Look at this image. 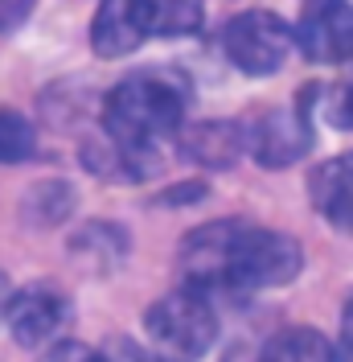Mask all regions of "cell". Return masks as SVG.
I'll use <instances>...</instances> for the list:
<instances>
[{
  "label": "cell",
  "mask_w": 353,
  "mask_h": 362,
  "mask_svg": "<svg viewBox=\"0 0 353 362\" xmlns=\"http://www.w3.org/2000/svg\"><path fill=\"white\" fill-rule=\"evenodd\" d=\"M0 280H4V276H0ZM0 293H4V284H0Z\"/></svg>",
  "instance_id": "ffe728a7"
},
{
  "label": "cell",
  "mask_w": 353,
  "mask_h": 362,
  "mask_svg": "<svg viewBox=\"0 0 353 362\" xmlns=\"http://www.w3.org/2000/svg\"><path fill=\"white\" fill-rule=\"evenodd\" d=\"M37 362H99V350H90L83 341H49V350H45Z\"/></svg>",
  "instance_id": "e0dca14e"
},
{
  "label": "cell",
  "mask_w": 353,
  "mask_h": 362,
  "mask_svg": "<svg viewBox=\"0 0 353 362\" xmlns=\"http://www.w3.org/2000/svg\"><path fill=\"white\" fill-rule=\"evenodd\" d=\"M309 198L329 226L353 235V153H341L312 169Z\"/></svg>",
  "instance_id": "9c48e42d"
},
{
  "label": "cell",
  "mask_w": 353,
  "mask_h": 362,
  "mask_svg": "<svg viewBox=\"0 0 353 362\" xmlns=\"http://www.w3.org/2000/svg\"><path fill=\"white\" fill-rule=\"evenodd\" d=\"M148 37H189L201 29L205 0H140Z\"/></svg>",
  "instance_id": "7c38bea8"
},
{
  "label": "cell",
  "mask_w": 353,
  "mask_h": 362,
  "mask_svg": "<svg viewBox=\"0 0 353 362\" xmlns=\"http://www.w3.org/2000/svg\"><path fill=\"white\" fill-rule=\"evenodd\" d=\"M148 338H152L156 354L176 362H198L210 354V346L218 341V313L210 296L193 293V288H176V293L160 296L144 313Z\"/></svg>",
  "instance_id": "7a4b0ae2"
},
{
  "label": "cell",
  "mask_w": 353,
  "mask_h": 362,
  "mask_svg": "<svg viewBox=\"0 0 353 362\" xmlns=\"http://www.w3.org/2000/svg\"><path fill=\"white\" fill-rule=\"evenodd\" d=\"M292 29L280 13L271 8H251L230 17L222 29V54L234 62V66L251 74V78H263L287 62V49H292Z\"/></svg>",
  "instance_id": "277c9868"
},
{
  "label": "cell",
  "mask_w": 353,
  "mask_h": 362,
  "mask_svg": "<svg viewBox=\"0 0 353 362\" xmlns=\"http://www.w3.org/2000/svg\"><path fill=\"white\" fill-rule=\"evenodd\" d=\"M148 37V25H144V8L140 0H103L95 25H90V45L99 58H124L140 49V42Z\"/></svg>",
  "instance_id": "30bf717a"
},
{
  "label": "cell",
  "mask_w": 353,
  "mask_h": 362,
  "mask_svg": "<svg viewBox=\"0 0 353 362\" xmlns=\"http://www.w3.org/2000/svg\"><path fill=\"white\" fill-rule=\"evenodd\" d=\"M181 148H185L189 160H198L201 169H230L246 148V124H234V119L193 124L181 136Z\"/></svg>",
  "instance_id": "8fae6325"
},
{
  "label": "cell",
  "mask_w": 353,
  "mask_h": 362,
  "mask_svg": "<svg viewBox=\"0 0 353 362\" xmlns=\"http://www.w3.org/2000/svg\"><path fill=\"white\" fill-rule=\"evenodd\" d=\"M4 321L21 346H49L66 321V296L49 284H29L4 300Z\"/></svg>",
  "instance_id": "ba28073f"
},
{
  "label": "cell",
  "mask_w": 353,
  "mask_h": 362,
  "mask_svg": "<svg viewBox=\"0 0 353 362\" xmlns=\"http://www.w3.org/2000/svg\"><path fill=\"white\" fill-rule=\"evenodd\" d=\"M37 0H0V33H13L33 17Z\"/></svg>",
  "instance_id": "ac0fdd59"
},
{
  "label": "cell",
  "mask_w": 353,
  "mask_h": 362,
  "mask_svg": "<svg viewBox=\"0 0 353 362\" xmlns=\"http://www.w3.org/2000/svg\"><path fill=\"white\" fill-rule=\"evenodd\" d=\"M193 90L173 70H136L119 78L103 99V132L124 153L128 177L156 173V148L181 132Z\"/></svg>",
  "instance_id": "6da1fadb"
},
{
  "label": "cell",
  "mask_w": 353,
  "mask_h": 362,
  "mask_svg": "<svg viewBox=\"0 0 353 362\" xmlns=\"http://www.w3.org/2000/svg\"><path fill=\"white\" fill-rule=\"evenodd\" d=\"M304 268V251L292 235L246 223L234 251V293L243 288H284Z\"/></svg>",
  "instance_id": "8992f818"
},
{
  "label": "cell",
  "mask_w": 353,
  "mask_h": 362,
  "mask_svg": "<svg viewBox=\"0 0 353 362\" xmlns=\"http://www.w3.org/2000/svg\"><path fill=\"white\" fill-rule=\"evenodd\" d=\"M292 37L309 62H321V66L353 62V4L349 0H304Z\"/></svg>",
  "instance_id": "52a82bcc"
},
{
  "label": "cell",
  "mask_w": 353,
  "mask_h": 362,
  "mask_svg": "<svg viewBox=\"0 0 353 362\" xmlns=\"http://www.w3.org/2000/svg\"><path fill=\"white\" fill-rule=\"evenodd\" d=\"M321 107H325L333 128L353 132V74H345V78L333 83V87H321Z\"/></svg>",
  "instance_id": "9a60e30c"
},
{
  "label": "cell",
  "mask_w": 353,
  "mask_h": 362,
  "mask_svg": "<svg viewBox=\"0 0 353 362\" xmlns=\"http://www.w3.org/2000/svg\"><path fill=\"white\" fill-rule=\"evenodd\" d=\"M321 95V87H309L296 107H267L246 124V148L263 169H287L312 148V119L309 103Z\"/></svg>",
  "instance_id": "5b68a950"
},
{
  "label": "cell",
  "mask_w": 353,
  "mask_h": 362,
  "mask_svg": "<svg viewBox=\"0 0 353 362\" xmlns=\"http://www.w3.org/2000/svg\"><path fill=\"white\" fill-rule=\"evenodd\" d=\"M333 362H353V296L341 313V338L333 341Z\"/></svg>",
  "instance_id": "d6986e66"
},
{
  "label": "cell",
  "mask_w": 353,
  "mask_h": 362,
  "mask_svg": "<svg viewBox=\"0 0 353 362\" xmlns=\"http://www.w3.org/2000/svg\"><path fill=\"white\" fill-rule=\"evenodd\" d=\"M99 362H164V354H156V350H148L132 338H111L99 350Z\"/></svg>",
  "instance_id": "2e32d148"
},
{
  "label": "cell",
  "mask_w": 353,
  "mask_h": 362,
  "mask_svg": "<svg viewBox=\"0 0 353 362\" xmlns=\"http://www.w3.org/2000/svg\"><path fill=\"white\" fill-rule=\"evenodd\" d=\"M37 153V128L17 107H0V165H21Z\"/></svg>",
  "instance_id": "5bb4252c"
},
{
  "label": "cell",
  "mask_w": 353,
  "mask_h": 362,
  "mask_svg": "<svg viewBox=\"0 0 353 362\" xmlns=\"http://www.w3.org/2000/svg\"><path fill=\"white\" fill-rule=\"evenodd\" d=\"M259 362H333V346L325 341L321 329L292 325V329H280L267 341Z\"/></svg>",
  "instance_id": "4fadbf2b"
},
{
  "label": "cell",
  "mask_w": 353,
  "mask_h": 362,
  "mask_svg": "<svg viewBox=\"0 0 353 362\" xmlns=\"http://www.w3.org/2000/svg\"><path fill=\"white\" fill-rule=\"evenodd\" d=\"M243 218H222L189 230L181 239V280L201 296L234 293V251L243 239Z\"/></svg>",
  "instance_id": "3957f363"
}]
</instances>
